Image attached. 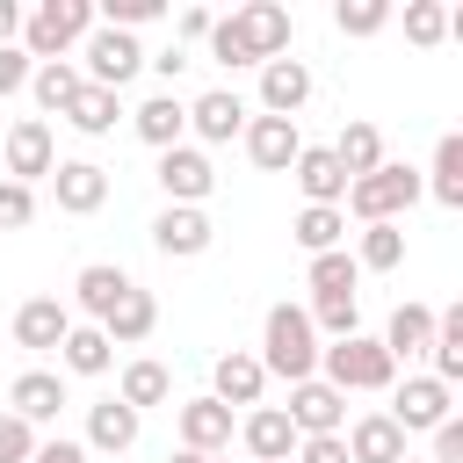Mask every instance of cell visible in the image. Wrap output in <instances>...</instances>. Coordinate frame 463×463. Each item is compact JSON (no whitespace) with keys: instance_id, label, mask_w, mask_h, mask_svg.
I'll return each mask as SVG.
<instances>
[{"instance_id":"ba28073f","label":"cell","mask_w":463,"mask_h":463,"mask_svg":"<svg viewBox=\"0 0 463 463\" xmlns=\"http://www.w3.org/2000/svg\"><path fill=\"white\" fill-rule=\"evenodd\" d=\"M51 166H58V137H51V123H43V116H22V123L7 130V181L36 188V181H51Z\"/></svg>"},{"instance_id":"7402d4cb","label":"cell","mask_w":463,"mask_h":463,"mask_svg":"<svg viewBox=\"0 0 463 463\" xmlns=\"http://www.w3.org/2000/svg\"><path fill=\"white\" fill-rule=\"evenodd\" d=\"M289 181L304 188V203H326V210H340V195H347V174H340V159L326 145H304L289 159Z\"/></svg>"},{"instance_id":"b9f144b4","label":"cell","mask_w":463,"mask_h":463,"mask_svg":"<svg viewBox=\"0 0 463 463\" xmlns=\"http://www.w3.org/2000/svg\"><path fill=\"white\" fill-rule=\"evenodd\" d=\"M36 441H43V434H36L29 420L0 412V463H29V456H36Z\"/></svg>"},{"instance_id":"4dcf8cb0","label":"cell","mask_w":463,"mask_h":463,"mask_svg":"<svg viewBox=\"0 0 463 463\" xmlns=\"http://www.w3.org/2000/svg\"><path fill=\"white\" fill-rule=\"evenodd\" d=\"M130 412H145V405H166L174 398V369L166 362H152V354H137L130 369H123V391H116Z\"/></svg>"},{"instance_id":"f5cc1de1","label":"cell","mask_w":463,"mask_h":463,"mask_svg":"<svg viewBox=\"0 0 463 463\" xmlns=\"http://www.w3.org/2000/svg\"><path fill=\"white\" fill-rule=\"evenodd\" d=\"M166 463H203V456H195V449H181V456H166Z\"/></svg>"},{"instance_id":"ac0fdd59","label":"cell","mask_w":463,"mask_h":463,"mask_svg":"<svg viewBox=\"0 0 463 463\" xmlns=\"http://www.w3.org/2000/svg\"><path fill=\"white\" fill-rule=\"evenodd\" d=\"M65 333H72V304H58V297H29L14 311V347H29V354H58Z\"/></svg>"},{"instance_id":"52a82bcc","label":"cell","mask_w":463,"mask_h":463,"mask_svg":"<svg viewBox=\"0 0 463 463\" xmlns=\"http://www.w3.org/2000/svg\"><path fill=\"white\" fill-rule=\"evenodd\" d=\"M152 181L166 188V203H188V210H203V195L217 188V166H210V152H203V145H174V152H159Z\"/></svg>"},{"instance_id":"d6a6232c","label":"cell","mask_w":463,"mask_h":463,"mask_svg":"<svg viewBox=\"0 0 463 463\" xmlns=\"http://www.w3.org/2000/svg\"><path fill=\"white\" fill-rule=\"evenodd\" d=\"M116 116H123V94H109V87H80L72 109H65V123H72L80 137H109Z\"/></svg>"},{"instance_id":"d4e9b609","label":"cell","mask_w":463,"mask_h":463,"mask_svg":"<svg viewBox=\"0 0 463 463\" xmlns=\"http://www.w3.org/2000/svg\"><path fill=\"white\" fill-rule=\"evenodd\" d=\"M130 130H137L152 152H174L181 130H188V101H181V94H152V101L130 109Z\"/></svg>"},{"instance_id":"f35d334b","label":"cell","mask_w":463,"mask_h":463,"mask_svg":"<svg viewBox=\"0 0 463 463\" xmlns=\"http://www.w3.org/2000/svg\"><path fill=\"white\" fill-rule=\"evenodd\" d=\"M405 36H412L420 51H434V43L449 36V7H441V0H405Z\"/></svg>"},{"instance_id":"74e56055","label":"cell","mask_w":463,"mask_h":463,"mask_svg":"<svg viewBox=\"0 0 463 463\" xmlns=\"http://www.w3.org/2000/svg\"><path fill=\"white\" fill-rule=\"evenodd\" d=\"M304 318H311V333H326V340L362 333V304H354V297H311V304H304Z\"/></svg>"},{"instance_id":"8d00e7d4","label":"cell","mask_w":463,"mask_h":463,"mask_svg":"<svg viewBox=\"0 0 463 463\" xmlns=\"http://www.w3.org/2000/svg\"><path fill=\"white\" fill-rule=\"evenodd\" d=\"M289 239H297L304 253H333V246L347 239V217H340V210H326V203H304V210H297V224H289Z\"/></svg>"},{"instance_id":"83f0119b","label":"cell","mask_w":463,"mask_h":463,"mask_svg":"<svg viewBox=\"0 0 463 463\" xmlns=\"http://www.w3.org/2000/svg\"><path fill=\"white\" fill-rule=\"evenodd\" d=\"M58 362H65V376H109L116 347H109L101 326H80V318H72V333L58 340Z\"/></svg>"},{"instance_id":"db71d44e","label":"cell","mask_w":463,"mask_h":463,"mask_svg":"<svg viewBox=\"0 0 463 463\" xmlns=\"http://www.w3.org/2000/svg\"><path fill=\"white\" fill-rule=\"evenodd\" d=\"M203 463H224V456H203Z\"/></svg>"},{"instance_id":"ab89813d","label":"cell","mask_w":463,"mask_h":463,"mask_svg":"<svg viewBox=\"0 0 463 463\" xmlns=\"http://www.w3.org/2000/svg\"><path fill=\"white\" fill-rule=\"evenodd\" d=\"M333 22H340V36H376L391 22V0H340Z\"/></svg>"},{"instance_id":"60d3db41","label":"cell","mask_w":463,"mask_h":463,"mask_svg":"<svg viewBox=\"0 0 463 463\" xmlns=\"http://www.w3.org/2000/svg\"><path fill=\"white\" fill-rule=\"evenodd\" d=\"M152 14H159V0H94V22L101 29H137Z\"/></svg>"},{"instance_id":"e0dca14e","label":"cell","mask_w":463,"mask_h":463,"mask_svg":"<svg viewBox=\"0 0 463 463\" xmlns=\"http://www.w3.org/2000/svg\"><path fill=\"white\" fill-rule=\"evenodd\" d=\"M304 101H311V65L304 58H268L260 65V116H289L297 123Z\"/></svg>"},{"instance_id":"6da1fadb","label":"cell","mask_w":463,"mask_h":463,"mask_svg":"<svg viewBox=\"0 0 463 463\" xmlns=\"http://www.w3.org/2000/svg\"><path fill=\"white\" fill-rule=\"evenodd\" d=\"M420 195H427V188H420V174H412V166H398V159H383L376 174L347 181L340 217H354V224H405V210H412Z\"/></svg>"},{"instance_id":"4fadbf2b","label":"cell","mask_w":463,"mask_h":463,"mask_svg":"<svg viewBox=\"0 0 463 463\" xmlns=\"http://www.w3.org/2000/svg\"><path fill=\"white\" fill-rule=\"evenodd\" d=\"M246 159L260 166V174H289V159L304 152V137H297V123L289 116H246Z\"/></svg>"},{"instance_id":"30bf717a","label":"cell","mask_w":463,"mask_h":463,"mask_svg":"<svg viewBox=\"0 0 463 463\" xmlns=\"http://www.w3.org/2000/svg\"><path fill=\"white\" fill-rule=\"evenodd\" d=\"M51 195H58L65 217H94V210L109 203V166H94V159H58V166H51Z\"/></svg>"},{"instance_id":"44dd1931","label":"cell","mask_w":463,"mask_h":463,"mask_svg":"<svg viewBox=\"0 0 463 463\" xmlns=\"http://www.w3.org/2000/svg\"><path fill=\"white\" fill-rule=\"evenodd\" d=\"M188 130H195L203 145H232V137L246 130V101H239L232 87H210V94H195V101H188Z\"/></svg>"},{"instance_id":"f1b7e54d","label":"cell","mask_w":463,"mask_h":463,"mask_svg":"<svg viewBox=\"0 0 463 463\" xmlns=\"http://www.w3.org/2000/svg\"><path fill=\"white\" fill-rule=\"evenodd\" d=\"M427 354H434V383H463V304H449V311H434V340H427Z\"/></svg>"},{"instance_id":"ee69618b","label":"cell","mask_w":463,"mask_h":463,"mask_svg":"<svg viewBox=\"0 0 463 463\" xmlns=\"http://www.w3.org/2000/svg\"><path fill=\"white\" fill-rule=\"evenodd\" d=\"M36 217V188H22V181H0V232H22Z\"/></svg>"},{"instance_id":"9a60e30c","label":"cell","mask_w":463,"mask_h":463,"mask_svg":"<svg viewBox=\"0 0 463 463\" xmlns=\"http://www.w3.org/2000/svg\"><path fill=\"white\" fill-rule=\"evenodd\" d=\"M174 420H181V449H195V456H224L232 449V405H217L210 391L174 405Z\"/></svg>"},{"instance_id":"f907efd6","label":"cell","mask_w":463,"mask_h":463,"mask_svg":"<svg viewBox=\"0 0 463 463\" xmlns=\"http://www.w3.org/2000/svg\"><path fill=\"white\" fill-rule=\"evenodd\" d=\"M145 65H152V72H166V80H181V65H188V51L174 43V51H159V58H145Z\"/></svg>"},{"instance_id":"8fae6325","label":"cell","mask_w":463,"mask_h":463,"mask_svg":"<svg viewBox=\"0 0 463 463\" xmlns=\"http://www.w3.org/2000/svg\"><path fill=\"white\" fill-rule=\"evenodd\" d=\"M210 239H217V224H210L203 210H188V203H166V210L152 217V246H159L166 260H195V253H210Z\"/></svg>"},{"instance_id":"816d5d0a","label":"cell","mask_w":463,"mask_h":463,"mask_svg":"<svg viewBox=\"0 0 463 463\" xmlns=\"http://www.w3.org/2000/svg\"><path fill=\"white\" fill-rule=\"evenodd\" d=\"M14 36H22V7H14V0H0V43H14Z\"/></svg>"},{"instance_id":"8992f818","label":"cell","mask_w":463,"mask_h":463,"mask_svg":"<svg viewBox=\"0 0 463 463\" xmlns=\"http://www.w3.org/2000/svg\"><path fill=\"white\" fill-rule=\"evenodd\" d=\"M391 420H398V434H434L441 420H456V398L434 376H405V383H391Z\"/></svg>"},{"instance_id":"cb8c5ba5","label":"cell","mask_w":463,"mask_h":463,"mask_svg":"<svg viewBox=\"0 0 463 463\" xmlns=\"http://www.w3.org/2000/svg\"><path fill=\"white\" fill-rule=\"evenodd\" d=\"M340 441H347V463H405V434L391 412H362Z\"/></svg>"},{"instance_id":"5bb4252c","label":"cell","mask_w":463,"mask_h":463,"mask_svg":"<svg viewBox=\"0 0 463 463\" xmlns=\"http://www.w3.org/2000/svg\"><path fill=\"white\" fill-rule=\"evenodd\" d=\"M260 391H268V369H260V354H246V347H232V354H217V369H210V398L217 405H260Z\"/></svg>"},{"instance_id":"277c9868","label":"cell","mask_w":463,"mask_h":463,"mask_svg":"<svg viewBox=\"0 0 463 463\" xmlns=\"http://www.w3.org/2000/svg\"><path fill=\"white\" fill-rule=\"evenodd\" d=\"M94 29V0H43L36 14H22V51L36 65H58L72 43H87Z\"/></svg>"},{"instance_id":"1f68e13d","label":"cell","mask_w":463,"mask_h":463,"mask_svg":"<svg viewBox=\"0 0 463 463\" xmlns=\"http://www.w3.org/2000/svg\"><path fill=\"white\" fill-rule=\"evenodd\" d=\"M80 87H87V80H80V65H72V58H58V65H36V72H29V94H36V109H43V116H65Z\"/></svg>"},{"instance_id":"484cf974","label":"cell","mask_w":463,"mask_h":463,"mask_svg":"<svg viewBox=\"0 0 463 463\" xmlns=\"http://www.w3.org/2000/svg\"><path fill=\"white\" fill-rule=\"evenodd\" d=\"M326 152L340 159V174H347V181H362V174H376V166H383V130L354 116V123H340V137H333Z\"/></svg>"},{"instance_id":"ffe728a7","label":"cell","mask_w":463,"mask_h":463,"mask_svg":"<svg viewBox=\"0 0 463 463\" xmlns=\"http://www.w3.org/2000/svg\"><path fill=\"white\" fill-rule=\"evenodd\" d=\"M137 427H145V412H130L123 398H101V405H87V456H123V449H137Z\"/></svg>"},{"instance_id":"bcb514c9","label":"cell","mask_w":463,"mask_h":463,"mask_svg":"<svg viewBox=\"0 0 463 463\" xmlns=\"http://www.w3.org/2000/svg\"><path fill=\"white\" fill-rule=\"evenodd\" d=\"M297 463H347V441L340 434H304L297 441Z\"/></svg>"},{"instance_id":"603a6c76","label":"cell","mask_w":463,"mask_h":463,"mask_svg":"<svg viewBox=\"0 0 463 463\" xmlns=\"http://www.w3.org/2000/svg\"><path fill=\"white\" fill-rule=\"evenodd\" d=\"M123 289H130V275H123L116 260H87V268L72 275V304L87 311V326H101V318L123 304Z\"/></svg>"},{"instance_id":"7a4b0ae2","label":"cell","mask_w":463,"mask_h":463,"mask_svg":"<svg viewBox=\"0 0 463 463\" xmlns=\"http://www.w3.org/2000/svg\"><path fill=\"white\" fill-rule=\"evenodd\" d=\"M260 369L282 376V383L318 376V333H311L304 304H275V311H268V326H260Z\"/></svg>"},{"instance_id":"3957f363","label":"cell","mask_w":463,"mask_h":463,"mask_svg":"<svg viewBox=\"0 0 463 463\" xmlns=\"http://www.w3.org/2000/svg\"><path fill=\"white\" fill-rule=\"evenodd\" d=\"M318 376L347 398V391H391L398 383V362L383 354V340L369 333H347V340H326L318 347Z\"/></svg>"},{"instance_id":"7bdbcfd3","label":"cell","mask_w":463,"mask_h":463,"mask_svg":"<svg viewBox=\"0 0 463 463\" xmlns=\"http://www.w3.org/2000/svg\"><path fill=\"white\" fill-rule=\"evenodd\" d=\"M210 58L217 65H253V51H246V36H239V22L224 14V22H210Z\"/></svg>"},{"instance_id":"11a10c76","label":"cell","mask_w":463,"mask_h":463,"mask_svg":"<svg viewBox=\"0 0 463 463\" xmlns=\"http://www.w3.org/2000/svg\"><path fill=\"white\" fill-rule=\"evenodd\" d=\"M405 463H427V456H405Z\"/></svg>"},{"instance_id":"7c38bea8","label":"cell","mask_w":463,"mask_h":463,"mask_svg":"<svg viewBox=\"0 0 463 463\" xmlns=\"http://www.w3.org/2000/svg\"><path fill=\"white\" fill-rule=\"evenodd\" d=\"M232 22H239V36H246L253 65H268V58H289V7H282V0H246Z\"/></svg>"},{"instance_id":"836d02e7","label":"cell","mask_w":463,"mask_h":463,"mask_svg":"<svg viewBox=\"0 0 463 463\" xmlns=\"http://www.w3.org/2000/svg\"><path fill=\"white\" fill-rule=\"evenodd\" d=\"M420 188H427L441 210H463V137H456V130L434 145V174H427Z\"/></svg>"},{"instance_id":"4316f807","label":"cell","mask_w":463,"mask_h":463,"mask_svg":"<svg viewBox=\"0 0 463 463\" xmlns=\"http://www.w3.org/2000/svg\"><path fill=\"white\" fill-rule=\"evenodd\" d=\"M152 326H159V304H152V289H123V304L101 318V333H109V347H137V340H152Z\"/></svg>"},{"instance_id":"2e32d148","label":"cell","mask_w":463,"mask_h":463,"mask_svg":"<svg viewBox=\"0 0 463 463\" xmlns=\"http://www.w3.org/2000/svg\"><path fill=\"white\" fill-rule=\"evenodd\" d=\"M239 441H246V456H253V463H289L304 434L289 427V412H282V405H253V412L239 420Z\"/></svg>"},{"instance_id":"e575fe53","label":"cell","mask_w":463,"mask_h":463,"mask_svg":"<svg viewBox=\"0 0 463 463\" xmlns=\"http://www.w3.org/2000/svg\"><path fill=\"white\" fill-rule=\"evenodd\" d=\"M354 268H369V275L405 268V224H362V239H354Z\"/></svg>"},{"instance_id":"681fc988","label":"cell","mask_w":463,"mask_h":463,"mask_svg":"<svg viewBox=\"0 0 463 463\" xmlns=\"http://www.w3.org/2000/svg\"><path fill=\"white\" fill-rule=\"evenodd\" d=\"M210 22H217L210 7H181V36H188V43H203V36H210Z\"/></svg>"},{"instance_id":"7dc6e473","label":"cell","mask_w":463,"mask_h":463,"mask_svg":"<svg viewBox=\"0 0 463 463\" xmlns=\"http://www.w3.org/2000/svg\"><path fill=\"white\" fill-rule=\"evenodd\" d=\"M427 463H463V420H441L434 427V456Z\"/></svg>"},{"instance_id":"9c48e42d","label":"cell","mask_w":463,"mask_h":463,"mask_svg":"<svg viewBox=\"0 0 463 463\" xmlns=\"http://www.w3.org/2000/svg\"><path fill=\"white\" fill-rule=\"evenodd\" d=\"M289 427L297 434H340L347 427V398L326 383V376H304V383H289Z\"/></svg>"},{"instance_id":"f546056e","label":"cell","mask_w":463,"mask_h":463,"mask_svg":"<svg viewBox=\"0 0 463 463\" xmlns=\"http://www.w3.org/2000/svg\"><path fill=\"white\" fill-rule=\"evenodd\" d=\"M427 340H434V311L427 304H398L391 326H383V354L391 362H412V354H427Z\"/></svg>"},{"instance_id":"f6af8a7d","label":"cell","mask_w":463,"mask_h":463,"mask_svg":"<svg viewBox=\"0 0 463 463\" xmlns=\"http://www.w3.org/2000/svg\"><path fill=\"white\" fill-rule=\"evenodd\" d=\"M29 72H36V58H29L22 43H0V101H7V94H22V87H29Z\"/></svg>"},{"instance_id":"d6986e66","label":"cell","mask_w":463,"mask_h":463,"mask_svg":"<svg viewBox=\"0 0 463 463\" xmlns=\"http://www.w3.org/2000/svg\"><path fill=\"white\" fill-rule=\"evenodd\" d=\"M7 412L29 420V427L58 420V412H65V376H58V369H22V376L7 383Z\"/></svg>"},{"instance_id":"5b68a950","label":"cell","mask_w":463,"mask_h":463,"mask_svg":"<svg viewBox=\"0 0 463 463\" xmlns=\"http://www.w3.org/2000/svg\"><path fill=\"white\" fill-rule=\"evenodd\" d=\"M80 58H87V65H80V80H87V87L123 94V87L137 80V65H145V43H137L130 29H101V22H94V29H87V43H80Z\"/></svg>"},{"instance_id":"d590c367","label":"cell","mask_w":463,"mask_h":463,"mask_svg":"<svg viewBox=\"0 0 463 463\" xmlns=\"http://www.w3.org/2000/svg\"><path fill=\"white\" fill-rule=\"evenodd\" d=\"M354 282H362V268H354L347 246L311 253V268H304V289H311V297H354Z\"/></svg>"},{"instance_id":"c3c4849f","label":"cell","mask_w":463,"mask_h":463,"mask_svg":"<svg viewBox=\"0 0 463 463\" xmlns=\"http://www.w3.org/2000/svg\"><path fill=\"white\" fill-rule=\"evenodd\" d=\"M29 463H94V456H87L80 441H36V456H29Z\"/></svg>"}]
</instances>
